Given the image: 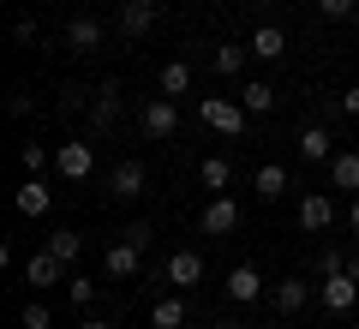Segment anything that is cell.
Here are the masks:
<instances>
[{
  "mask_svg": "<svg viewBox=\"0 0 359 329\" xmlns=\"http://www.w3.org/2000/svg\"><path fill=\"white\" fill-rule=\"evenodd\" d=\"M335 269H347V257L335 252V246H323V252H318V276H335Z\"/></svg>",
  "mask_w": 359,
  "mask_h": 329,
  "instance_id": "obj_32",
  "label": "cell"
},
{
  "mask_svg": "<svg viewBox=\"0 0 359 329\" xmlns=\"http://www.w3.org/2000/svg\"><path fill=\"white\" fill-rule=\"evenodd\" d=\"M299 228L306 234H330L335 228V198L330 192H306V198H299Z\"/></svg>",
  "mask_w": 359,
  "mask_h": 329,
  "instance_id": "obj_8",
  "label": "cell"
},
{
  "mask_svg": "<svg viewBox=\"0 0 359 329\" xmlns=\"http://www.w3.org/2000/svg\"><path fill=\"white\" fill-rule=\"evenodd\" d=\"M138 126H144V138H174V132H180L174 96H150V102H144V114H138Z\"/></svg>",
  "mask_w": 359,
  "mask_h": 329,
  "instance_id": "obj_4",
  "label": "cell"
},
{
  "mask_svg": "<svg viewBox=\"0 0 359 329\" xmlns=\"http://www.w3.org/2000/svg\"><path fill=\"white\" fill-rule=\"evenodd\" d=\"M54 168H60V180L84 186V180L96 174V144H84V138H66V144H54Z\"/></svg>",
  "mask_w": 359,
  "mask_h": 329,
  "instance_id": "obj_3",
  "label": "cell"
},
{
  "mask_svg": "<svg viewBox=\"0 0 359 329\" xmlns=\"http://www.w3.org/2000/svg\"><path fill=\"white\" fill-rule=\"evenodd\" d=\"M168 281H174V288H198V281H204V257L198 252H174L168 257Z\"/></svg>",
  "mask_w": 359,
  "mask_h": 329,
  "instance_id": "obj_16",
  "label": "cell"
},
{
  "mask_svg": "<svg viewBox=\"0 0 359 329\" xmlns=\"http://www.w3.org/2000/svg\"><path fill=\"white\" fill-rule=\"evenodd\" d=\"M245 48H252L257 60H282V54H287V36H282L276 25H264V30H252V42H245Z\"/></svg>",
  "mask_w": 359,
  "mask_h": 329,
  "instance_id": "obj_21",
  "label": "cell"
},
{
  "mask_svg": "<svg viewBox=\"0 0 359 329\" xmlns=\"http://www.w3.org/2000/svg\"><path fill=\"white\" fill-rule=\"evenodd\" d=\"M18 162H25V174H42V168L54 162V150H48V144H25V150H18Z\"/></svg>",
  "mask_w": 359,
  "mask_h": 329,
  "instance_id": "obj_28",
  "label": "cell"
},
{
  "mask_svg": "<svg viewBox=\"0 0 359 329\" xmlns=\"http://www.w3.org/2000/svg\"><path fill=\"white\" fill-rule=\"evenodd\" d=\"M276 311L282 317H294V311H306V300H311V281H299V276H287V281H276Z\"/></svg>",
  "mask_w": 359,
  "mask_h": 329,
  "instance_id": "obj_15",
  "label": "cell"
},
{
  "mask_svg": "<svg viewBox=\"0 0 359 329\" xmlns=\"http://www.w3.org/2000/svg\"><path fill=\"white\" fill-rule=\"evenodd\" d=\"M347 222H353V234H359V192H353V203H347Z\"/></svg>",
  "mask_w": 359,
  "mask_h": 329,
  "instance_id": "obj_36",
  "label": "cell"
},
{
  "mask_svg": "<svg viewBox=\"0 0 359 329\" xmlns=\"http://www.w3.org/2000/svg\"><path fill=\"white\" fill-rule=\"evenodd\" d=\"M335 108H341V114H347V120H359V84H347V90H341V96H335Z\"/></svg>",
  "mask_w": 359,
  "mask_h": 329,
  "instance_id": "obj_33",
  "label": "cell"
},
{
  "mask_svg": "<svg viewBox=\"0 0 359 329\" xmlns=\"http://www.w3.org/2000/svg\"><path fill=\"white\" fill-rule=\"evenodd\" d=\"M78 329H114V323H102V317H78Z\"/></svg>",
  "mask_w": 359,
  "mask_h": 329,
  "instance_id": "obj_35",
  "label": "cell"
},
{
  "mask_svg": "<svg viewBox=\"0 0 359 329\" xmlns=\"http://www.w3.org/2000/svg\"><path fill=\"white\" fill-rule=\"evenodd\" d=\"M150 323H156V329H180V323H186V300H180V293L156 300V305H150Z\"/></svg>",
  "mask_w": 359,
  "mask_h": 329,
  "instance_id": "obj_24",
  "label": "cell"
},
{
  "mask_svg": "<svg viewBox=\"0 0 359 329\" xmlns=\"http://www.w3.org/2000/svg\"><path fill=\"white\" fill-rule=\"evenodd\" d=\"M287 186H294V174H287L282 162H264V168H257V174H252V192H257V198H264V203H276V198H282Z\"/></svg>",
  "mask_w": 359,
  "mask_h": 329,
  "instance_id": "obj_13",
  "label": "cell"
},
{
  "mask_svg": "<svg viewBox=\"0 0 359 329\" xmlns=\"http://www.w3.org/2000/svg\"><path fill=\"white\" fill-rule=\"evenodd\" d=\"M66 269H72V264H66V257H54L48 246H36V252L25 257V281H30V288H60Z\"/></svg>",
  "mask_w": 359,
  "mask_h": 329,
  "instance_id": "obj_5",
  "label": "cell"
},
{
  "mask_svg": "<svg viewBox=\"0 0 359 329\" xmlns=\"http://www.w3.org/2000/svg\"><path fill=\"white\" fill-rule=\"evenodd\" d=\"M66 300H72L78 311H90V305H96V281L90 276H66Z\"/></svg>",
  "mask_w": 359,
  "mask_h": 329,
  "instance_id": "obj_27",
  "label": "cell"
},
{
  "mask_svg": "<svg viewBox=\"0 0 359 329\" xmlns=\"http://www.w3.org/2000/svg\"><path fill=\"white\" fill-rule=\"evenodd\" d=\"M18 323H25V329H54V311H48L42 300H30L25 311H18Z\"/></svg>",
  "mask_w": 359,
  "mask_h": 329,
  "instance_id": "obj_29",
  "label": "cell"
},
{
  "mask_svg": "<svg viewBox=\"0 0 359 329\" xmlns=\"http://www.w3.org/2000/svg\"><path fill=\"white\" fill-rule=\"evenodd\" d=\"M347 276H353V281H359V252H353V257H347Z\"/></svg>",
  "mask_w": 359,
  "mask_h": 329,
  "instance_id": "obj_37",
  "label": "cell"
},
{
  "mask_svg": "<svg viewBox=\"0 0 359 329\" xmlns=\"http://www.w3.org/2000/svg\"><path fill=\"white\" fill-rule=\"evenodd\" d=\"M48 252H54V257H66V264H78V252H84V240H78L72 228H54V234H48Z\"/></svg>",
  "mask_w": 359,
  "mask_h": 329,
  "instance_id": "obj_26",
  "label": "cell"
},
{
  "mask_svg": "<svg viewBox=\"0 0 359 329\" xmlns=\"http://www.w3.org/2000/svg\"><path fill=\"white\" fill-rule=\"evenodd\" d=\"M294 150H299V162H323V156H330L335 144H330V132H323V126H306V132H299V144H294Z\"/></svg>",
  "mask_w": 359,
  "mask_h": 329,
  "instance_id": "obj_23",
  "label": "cell"
},
{
  "mask_svg": "<svg viewBox=\"0 0 359 329\" xmlns=\"http://www.w3.org/2000/svg\"><path fill=\"white\" fill-rule=\"evenodd\" d=\"M198 180H204V192H228L233 186V162L228 156H204V162H198Z\"/></svg>",
  "mask_w": 359,
  "mask_h": 329,
  "instance_id": "obj_20",
  "label": "cell"
},
{
  "mask_svg": "<svg viewBox=\"0 0 359 329\" xmlns=\"http://www.w3.org/2000/svg\"><path fill=\"white\" fill-rule=\"evenodd\" d=\"M198 120H204L210 132H222V138H245V126H252V114H245L240 96H204L198 102Z\"/></svg>",
  "mask_w": 359,
  "mask_h": 329,
  "instance_id": "obj_2",
  "label": "cell"
},
{
  "mask_svg": "<svg viewBox=\"0 0 359 329\" xmlns=\"http://www.w3.org/2000/svg\"><path fill=\"white\" fill-rule=\"evenodd\" d=\"M323 311H335V317H347V311H353V305H359V281L353 276H347V269H335V276H323Z\"/></svg>",
  "mask_w": 359,
  "mask_h": 329,
  "instance_id": "obj_6",
  "label": "cell"
},
{
  "mask_svg": "<svg viewBox=\"0 0 359 329\" xmlns=\"http://www.w3.org/2000/svg\"><path fill=\"white\" fill-rule=\"evenodd\" d=\"M228 300H233V305L264 300V276H257L252 264H233V269H228Z\"/></svg>",
  "mask_w": 359,
  "mask_h": 329,
  "instance_id": "obj_10",
  "label": "cell"
},
{
  "mask_svg": "<svg viewBox=\"0 0 359 329\" xmlns=\"http://www.w3.org/2000/svg\"><path fill=\"white\" fill-rule=\"evenodd\" d=\"M198 228L216 234V240H222V234H233V228H240V203H233L228 192H216V198L204 203V215H198Z\"/></svg>",
  "mask_w": 359,
  "mask_h": 329,
  "instance_id": "obj_7",
  "label": "cell"
},
{
  "mask_svg": "<svg viewBox=\"0 0 359 329\" xmlns=\"http://www.w3.org/2000/svg\"><path fill=\"white\" fill-rule=\"evenodd\" d=\"M13 203H18V215H48V203H54V192L42 186L36 174H30L25 186H18V198H13Z\"/></svg>",
  "mask_w": 359,
  "mask_h": 329,
  "instance_id": "obj_17",
  "label": "cell"
},
{
  "mask_svg": "<svg viewBox=\"0 0 359 329\" xmlns=\"http://www.w3.org/2000/svg\"><path fill=\"white\" fill-rule=\"evenodd\" d=\"M13 42H25V48H30V42H36V18H18V25H13Z\"/></svg>",
  "mask_w": 359,
  "mask_h": 329,
  "instance_id": "obj_34",
  "label": "cell"
},
{
  "mask_svg": "<svg viewBox=\"0 0 359 329\" xmlns=\"http://www.w3.org/2000/svg\"><path fill=\"white\" fill-rule=\"evenodd\" d=\"M240 102H245V114H269V108H276V90H269L264 78H245V84H240Z\"/></svg>",
  "mask_w": 359,
  "mask_h": 329,
  "instance_id": "obj_22",
  "label": "cell"
},
{
  "mask_svg": "<svg viewBox=\"0 0 359 329\" xmlns=\"http://www.w3.org/2000/svg\"><path fill=\"white\" fill-rule=\"evenodd\" d=\"M156 90H162V96H186V90H192V60H168L162 72H156Z\"/></svg>",
  "mask_w": 359,
  "mask_h": 329,
  "instance_id": "obj_19",
  "label": "cell"
},
{
  "mask_svg": "<svg viewBox=\"0 0 359 329\" xmlns=\"http://www.w3.org/2000/svg\"><path fill=\"white\" fill-rule=\"evenodd\" d=\"M120 30L126 36H150L156 30V0H120Z\"/></svg>",
  "mask_w": 359,
  "mask_h": 329,
  "instance_id": "obj_11",
  "label": "cell"
},
{
  "mask_svg": "<svg viewBox=\"0 0 359 329\" xmlns=\"http://www.w3.org/2000/svg\"><path fill=\"white\" fill-rule=\"evenodd\" d=\"M120 120V84H96V96H90V126L108 132Z\"/></svg>",
  "mask_w": 359,
  "mask_h": 329,
  "instance_id": "obj_12",
  "label": "cell"
},
{
  "mask_svg": "<svg viewBox=\"0 0 359 329\" xmlns=\"http://www.w3.org/2000/svg\"><path fill=\"white\" fill-rule=\"evenodd\" d=\"M330 186H335V192H359V150L330 156Z\"/></svg>",
  "mask_w": 359,
  "mask_h": 329,
  "instance_id": "obj_18",
  "label": "cell"
},
{
  "mask_svg": "<svg viewBox=\"0 0 359 329\" xmlns=\"http://www.w3.org/2000/svg\"><path fill=\"white\" fill-rule=\"evenodd\" d=\"M245 54H252V48H240V42H222V48L210 54V66H216L222 78H233V72H240V66H245Z\"/></svg>",
  "mask_w": 359,
  "mask_h": 329,
  "instance_id": "obj_25",
  "label": "cell"
},
{
  "mask_svg": "<svg viewBox=\"0 0 359 329\" xmlns=\"http://www.w3.org/2000/svg\"><path fill=\"white\" fill-rule=\"evenodd\" d=\"M30 108H36V96H30L25 84H18V90H6V114H13V120H25Z\"/></svg>",
  "mask_w": 359,
  "mask_h": 329,
  "instance_id": "obj_30",
  "label": "cell"
},
{
  "mask_svg": "<svg viewBox=\"0 0 359 329\" xmlns=\"http://www.w3.org/2000/svg\"><path fill=\"white\" fill-rule=\"evenodd\" d=\"M108 198H144V162H114L108 168Z\"/></svg>",
  "mask_w": 359,
  "mask_h": 329,
  "instance_id": "obj_9",
  "label": "cell"
},
{
  "mask_svg": "<svg viewBox=\"0 0 359 329\" xmlns=\"http://www.w3.org/2000/svg\"><path fill=\"white\" fill-rule=\"evenodd\" d=\"M318 13H323V18H353L359 0H318Z\"/></svg>",
  "mask_w": 359,
  "mask_h": 329,
  "instance_id": "obj_31",
  "label": "cell"
},
{
  "mask_svg": "<svg viewBox=\"0 0 359 329\" xmlns=\"http://www.w3.org/2000/svg\"><path fill=\"white\" fill-rule=\"evenodd\" d=\"M66 48H72V54H96V48H102V25H96V18H72V25H66Z\"/></svg>",
  "mask_w": 359,
  "mask_h": 329,
  "instance_id": "obj_14",
  "label": "cell"
},
{
  "mask_svg": "<svg viewBox=\"0 0 359 329\" xmlns=\"http://www.w3.org/2000/svg\"><path fill=\"white\" fill-rule=\"evenodd\" d=\"M144 240H150V228H144V222H132V228L102 252L108 281H132V276H138V264H144Z\"/></svg>",
  "mask_w": 359,
  "mask_h": 329,
  "instance_id": "obj_1",
  "label": "cell"
}]
</instances>
